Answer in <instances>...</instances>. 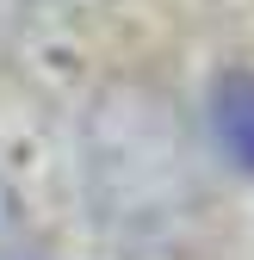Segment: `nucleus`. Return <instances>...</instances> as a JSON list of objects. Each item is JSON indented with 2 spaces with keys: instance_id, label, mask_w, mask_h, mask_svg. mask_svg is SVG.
Masks as SVG:
<instances>
[{
  "instance_id": "nucleus-1",
  "label": "nucleus",
  "mask_w": 254,
  "mask_h": 260,
  "mask_svg": "<svg viewBox=\"0 0 254 260\" xmlns=\"http://www.w3.org/2000/svg\"><path fill=\"white\" fill-rule=\"evenodd\" d=\"M217 130H224L230 155L254 174V81H230L217 93Z\"/></svg>"
},
{
  "instance_id": "nucleus-2",
  "label": "nucleus",
  "mask_w": 254,
  "mask_h": 260,
  "mask_svg": "<svg viewBox=\"0 0 254 260\" xmlns=\"http://www.w3.org/2000/svg\"><path fill=\"white\" fill-rule=\"evenodd\" d=\"M0 230H7V192H0Z\"/></svg>"
}]
</instances>
